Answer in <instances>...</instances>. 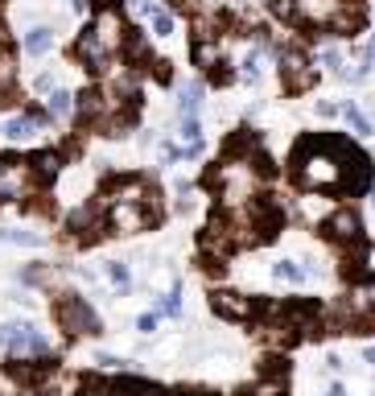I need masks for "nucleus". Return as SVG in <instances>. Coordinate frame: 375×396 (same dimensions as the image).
I'll use <instances>...</instances> for the list:
<instances>
[{"instance_id":"obj_1","label":"nucleus","mask_w":375,"mask_h":396,"mask_svg":"<svg viewBox=\"0 0 375 396\" xmlns=\"http://www.w3.org/2000/svg\"><path fill=\"white\" fill-rule=\"evenodd\" d=\"M54 318H58V326H62L66 335H74V339H95V335H103L99 314H95L83 298H74V293H58Z\"/></svg>"},{"instance_id":"obj_2","label":"nucleus","mask_w":375,"mask_h":396,"mask_svg":"<svg viewBox=\"0 0 375 396\" xmlns=\"http://www.w3.org/2000/svg\"><path fill=\"white\" fill-rule=\"evenodd\" d=\"M0 347L8 355H50V339L29 322H0Z\"/></svg>"},{"instance_id":"obj_3","label":"nucleus","mask_w":375,"mask_h":396,"mask_svg":"<svg viewBox=\"0 0 375 396\" xmlns=\"http://www.w3.org/2000/svg\"><path fill=\"white\" fill-rule=\"evenodd\" d=\"M153 219H157V211H149L144 202H111L103 223H107L116 236H136V231H144Z\"/></svg>"},{"instance_id":"obj_4","label":"nucleus","mask_w":375,"mask_h":396,"mask_svg":"<svg viewBox=\"0 0 375 396\" xmlns=\"http://www.w3.org/2000/svg\"><path fill=\"white\" fill-rule=\"evenodd\" d=\"M37 186V178H33V169H29V161H21V157H0V194L4 198H21V194H29Z\"/></svg>"},{"instance_id":"obj_5","label":"nucleus","mask_w":375,"mask_h":396,"mask_svg":"<svg viewBox=\"0 0 375 396\" xmlns=\"http://www.w3.org/2000/svg\"><path fill=\"white\" fill-rule=\"evenodd\" d=\"M281 79H285V91H306V87H314V79H318V70H314V62H310V54L306 50H289L285 58H281Z\"/></svg>"},{"instance_id":"obj_6","label":"nucleus","mask_w":375,"mask_h":396,"mask_svg":"<svg viewBox=\"0 0 375 396\" xmlns=\"http://www.w3.org/2000/svg\"><path fill=\"white\" fill-rule=\"evenodd\" d=\"M322 231H326L334 244H355V240H363L359 211H351V207H339V211H330V215L322 219Z\"/></svg>"},{"instance_id":"obj_7","label":"nucleus","mask_w":375,"mask_h":396,"mask_svg":"<svg viewBox=\"0 0 375 396\" xmlns=\"http://www.w3.org/2000/svg\"><path fill=\"white\" fill-rule=\"evenodd\" d=\"M95 37H99V45L107 50V54H116V50H124V37H128V25H124V17L116 12V8H99V17H95Z\"/></svg>"},{"instance_id":"obj_8","label":"nucleus","mask_w":375,"mask_h":396,"mask_svg":"<svg viewBox=\"0 0 375 396\" xmlns=\"http://www.w3.org/2000/svg\"><path fill=\"white\" fill-rule=\"evenodd\" d=\"M211 310H215L219 318L248 322V318L256 314V302H252V298H244V293H231V289H215V293H211Z\"/></svg>"},{"instance_id":"obj_9","label":"nucleus","mask_w":375,"mask_h":396,"mask_svg":"<svg viewBox=\"0 0 375 396\" xmlns=\"http://www.w3.org/2000/svg\"><path fill=\"white\" fill-rule=\"evenodd\" d=\"M74 58H78L87 70H103V66H107V50L99 45L95 29H83V37L74 41Z\"/></svg>"},{"instance_id":"obj_10","label":"nucleus","mask_w":375,"mask_h":396,"mask_svg":"<svg viewBox=\"0 0 375 396\" xmlns=\"http://www.w3.org/2000/svg\"><path fill=\"white\" fill-rule=\"evenodd\" d=\"M66 227L78 231V240H95V236L103 231V211H99V207H78V211H70Z\"/></svg>"},{"instance_id":"obj_11","label":"nucleus","mask_w":375,"mask_h":396,"mask_svg":"<svg viewBox=\"0 0 375 396\" xmlns=\"http://www.w3.org/2000/svg\"><path fill=\"white\" fill-rule=\"evenodd\" d=\"M41 128H45V112L29 107L25 116H17V120L4 124V136H8V140H29V136H37Z\"/></svg>"},{"instance_id":"obj_12","label":"nucleus","mask_w":375,"mask_h":396,"mask_svg":"<svg viewBox=\"0 0 375 396\" xmlns=\"http://www.w3.org/2000/svg\"><path fill=\"white\" fill-rule=\"evenodd\" d=\"M29 169H33V178H37V182H54V178L62 174V153H54V149L33 153V157H29Z\"/></svg>"},{"instance_id":"obj_13","label":"nucleus","mask_w":375,"mask_h":396,"mask_svg":"<svg viewBox=\"0 0 375 396\" xmlns=\"http://www.w3.org/2000/svg\"><path fill=\"white\" fill-rule=\"evenodd\" d=\"M50 50H54V33H50L45 25H33V29L25 33V54L41 58V54H50Z\"/></svg>"},{"instance_id":"obj_14","label":"nucleus","mask_w":375,"mask_h":396,"mask_svg":"<svg viewBox=\"0 0 375 396\" xmlns=\"http://www.w3.org/2000/svg\"><path fill=\"white\" fill-rule=\"evenodd\" d=\"M116 393H128V396H169L161 384H149V380H132V376H124V380H116Z\"/></svg>"},{"instance_id":"obj_15","label":"nucleus","mask_w":375,"mask_h":396,"mask_svg":"<svg viewBox=\"0 0 375 396\" xmlns=\"http://www.w3.org/2000/svg\"><path fill=\"white\" fill-rule=\"evenodd\" d=\"M198 103H202V83H186V87H182V99H178L182 120H186V116H198Z\"/></svg>"},{"instance_id":"obj_16","label":"nucleus","mask_w":375,"mask_h":396,"mask_svg":"<svg viewBox=\"0 0 375 396\" xmlns=\"http://www.w3.org/2000/svg\"><path fill=\"white\" fill-rule=\"evenodd\" d=\"M239 396H285V376H264L260 384L244 388Z\"/></svg>"},{"instance_id":"obj_17","label":"nucleus","mask_w":375,"mask_h":396,"mask_svg":"<svg viewBox=\"0 0 375 396\" xmlns=\"http://www.w3.org/2000/svg\"><path fill=\"white\" fill-rule=\"evenodd\" d=\"M107 281H111L120 293H128V285H132V273H128V264H124V260H107Z\"/></svg>"},{"instance_id":"obj_18","label":"nucleus","mask_w":375,"mask_h":396,"mask_svg":"<svg viewBox=\"0 0 375 396\" xmlns=\"http://www.w3.org/2000/svg\"><path fill=\"white\" fill-rule=\"evenodd\" d=\"M173 29H178L173 12H169V8H153V33H157V37H173Z\"/></svg>"},{"instance_id":"obj_19","label":"nucleus","mask_w":375,"mask_h":396,"mask_svg":"<svg viewBox=\"0 0 375 396\" xmlns=\"http://www.w3.org/2000/svg\"><path fill=\"white\" fill-rule=\"evenodd\" d=\"M260 54H264V45H256V50L239 62V79H244V83H256V79H260Z\"/></svg>"},{"instance_id":"obj_20","label":"nucleus","mask_w":375,"mask_h":396,"mask_svg":"<svg viewBox=\"0 0 375 396\" xmlns=\"http://www.w3.org/2000/svg\"><path fill=\"white\" fill-rule=\"evenodd\" d=\"M272 273H277L281 281H289V285H301V277H306V269H301L297 260H277V264H272Z\"/></svg>"},{"instance_id":"obj_21","label":"nucleus","mask_w":375,"mask_h":396,"mask_svg":"<svg viewBox=\"0 0 375 396\" xmlns=\"http://www.w3.org/2000/svg\"><path fill=\"white\" fill-rule=\"evenodd\" d=\"M318 62H322L326 70L343 74V62H347V58H343V50H339V45H322V50H318Z\"/></svg>"},{"instance_id":"obj_22","label":"nucleus","mask_w":375,"mask_h":396,"mask_svg":"<svg viewBox=\"0 0 375 396\" xmlns=\"http://www.w3.org/2000/svg\"><path fill=\"white\" fill-rule=\"evenodd\" d=\"M74 112V95L70 91H50V116H70Z\"/></svg>"},{"instance_id":"obj_23","label":"nucleus","mask_w":375,"mask_h":396,"mask_svg":"<svg viewBox=\"0 0 375 396\" xmlns=\"http://www.w3.org/2000/svg\"><path fill=\"white\" fill-rule=\"evenodd\" d=\"M0 240H8V244H25V248H37V244H41V231H21V227H8V231H0Z\"/></svg>"},{"instance_id":"obj_24","label":"nucleus","mask_w":375,"mask_h":396,"mask_svg":"<svg viewBox=\"0 0 375 396\" xmlns=\"http://www.w3.org/2000/svg\"><path fill=\"white\" fill-rule=\"evenodd\" d=\"M343 116H347V124H351L359 136H367V132H372V120H367V116H363L355 103H347V107H343Z\"/></svg>"},{"instance_id":"obj_25","label":"nucleus","mask_w":375,"mask_h":396,"mask_svg":"<svg viewBox=\"0 0 375 396\" xmlns=\"http://www.w3.org/2000/svg\"><path fill=\"white\" fill-rule=\"evenodd\" d=\"M161 314H169V318H178V314H182V285H173V289L161 298Z\"/></svg>"},{"instance_id":"obj_26","label":"nucleus","mask_w":375,"mask_h":396,"mask_svg":"<svg viewBox=\"0 0 375 396\" xmlns=\"http://www.w3.org/2000/svg\"><path fill=\"white\" fill-rule=\"evenodd\" d=\"M21 281H25V285H45V281H50V269H45V264H29V269L21 273Z\"/></svg>"},{"instance_id":"obj_27","label":"nucleus","mask_w":375,"mask_h":396,"mask_svg":"<svg viewBox=\"0 0 375 396\" xmlns=\"http://www.w3.org/2000/svg\"><path fill=\"white\" fill-rule=\"evenodd\" d=\"M95 364H99L103 372H124V368H128V359H120V355H99Z\"/></svg>"},{"instance_id":"obj_28","label":"nucleus","mask_w":375,"mask_h":396,"mask_svg":"<svg viewBox=\"0 0 375 396\" xmlns=\"http://www.w3.org/2000/svg\"><path fill=\"white\" fill-rule=\"evenodd\" d=\"M136 331H140V335H153V331H157V314H140V318H136Z\"/></svg>"},{"instance_id":"obj_29","label":"nucleus","mask_w":375,"mask_h":396,"mask_svg":"<svg viewBox=\"0 0 375 396\" xmlns=\"http://www.w3.org/2000/svg\"><path fill=\"white\" fill-rule=\"evenodd\" d=\"M12 74H17V70H12V58L0 50V83H12Z\"/></svg>"},{"instance_id":"obj_30","label":"nucleus","mask_w":375,"mask_h":396,"mask_svg":"<svg viewBox=\"0 0 375 396\" xmlns=\"http://www.w3.org/2000/svg\"><path fill=\"white\" fill-rule=\"evenodd\" d=\"M17 103V95H12V83H0V112L4 107H12Z\"/></svg>"},{"instance_id":"obj_31","label":"nucleus","mask_w":375,"mask_h":396,"mask_svg":"<svg viewBox=\"0 0 375 396\" xmlns=\"http://www.w3.org/2000/svg\"><path fill=\"white\" fill-rule=\"evenodd\" d=\"M178 157H182V149H173V145L165 140V145H161V161H165V165H173Z\"/></svg>"},{"instance_id":"obj_32","label":"nucleus","mask_w":375,"mask_h":396,"mask_svg":"<svg viewBox=\"0 0 375 396\" xmlns=\"http://www.w3.org/2000/svg\"><path fill=\"white\" fill-rule=\"evenodd\" d=\"M318 116H339V103H330V99H318Z\"/></svg>"},{"instance_id":"obj_33","label":"nucleus","mask_w":375,"mask_h":396,"mask_svg":"<svg viewBox=\"0 0 375 396\" xmlns=\"http://www.w3.org/2000/svg\"><path fill=\"white\" fill-rule=\"evenodd\" d=\"M33 87H37V91H54V74H37Z\"/></svg>"},{"instance_id":"obj_34","label":"nucleus","mask_w":375,"mask_h":396,"mask_svg":"<svg viewBox=\"0 0 375 396\" xmlns=\"http://www.w3.org/2000/svg\"><path fill=\"white\" fill-rule=\"evenodd\" d=\"M363 359H367V368H375V347H367V351H363Z\"/></svg>"},{"instance_id":"obj_35","label":"nucleus","mask_w":375,"mask_h":396,"mask_svg":"<svg viewBox=\"0 0 375 396\" xmlns=\"http://www.w3.org/2000/svg\"><path fill=\"white\" fill-rule=\"evenodd\" d=\"M326 396H347V388H343V384H334V388H330Z\"/></svg>"}]
</instances>
